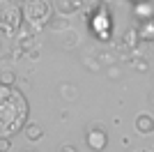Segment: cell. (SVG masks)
I'll return each instance as SVG.
<instances>
[{
	"mask_svg": "<svg viewBox=\"0 0 154 152\" xmlns=\"http://www.w3.org/2000/svg\"><path fill=\"white\" fill-rule=\"evenodd\" d=\"M28 113L30 106L26 95L14 85H0V138H9L19 129H23L28 122Z\"/></svg>",
	"mask_w": 154,
	"mask_h": 152,
	"instance_id": "1",
	"label": "cell"
},
{
	"mask_svg": "<svg viewBox=\"0 0 154 152\" xmlns=\"http://www.w3.org/2000/svg\"><path fill=\"white\" fill-rule=\"evenodd\" d=\"M21 25H23V12H21V7L12 5V2L0 7V32L14 35Z\"/></svg>",
	"mask_w": 154,
	"mask_h": 152,
	"instance_id": "2",
	"label": "cell"
},
{
	"mask_svg": "<svg viewBox=\"0 0 154 152\" xmlns=\"http://www.w3.org/2000/svg\"><path fill=\"white\" fill-rule=\"evenodd\" d=\"M21 12H23V21L44 25L48 21V16H51V5L46 0H28L26 5L21 7Z\"/></svg>",
	"mask_w": 154,
	"mask_h": 152,
	"instance_id": "3",
	"label": "cell"
},
{
	"mask_svg": "<svg viewBox=\"0 0 154 152\" xmlns=\"http://www.w3.org/2000/svg\"><path fill=\"white\" fill-rule=\"evenodd\" d=\"M85 145L90 147V150H94V152L106 150V145H108V134H106V129L99 127V125L88 127V131H85Z\"/></svg>",
	"mask_w": 154,
	"mask_h": 152,
	"instance_id": "4",
	"label": "cell"
},
{
	"mask_svg": "<svg viewBox=\"0 0 154 152\" xmlns=\"http://www.w3.org/2000/svg\"><path fill=\"white\" fill-rule=\"evenodd\" d=\"M78 9H81V0H55V12L64 19H69Z\"/></svg>",
	"mask_w": 154,
	"mask_h": 152,
	"instance_id": "5",
	"label": "cell"
},
{
	"mask_svg": "<svg viewBox=\"0 0 154 152\" xmlns=\"http://www.w3.org/2000/svg\"><path fill=\"white\" fill-rule=\"evenodd\" d=\"M136 129L140 134H154V118L149 113H140L136 118Z\"/></svg>",
	"mask_w": 154,
	"mask_h": 152,
	"instance_id": "6",
	"label": "cell"
},
{
	"mask_svg": "<svg viewBox=\"0 0 154 152\" xmlns=\"http://www.w3.org/2000/svg\"><path fill=\"white\" fill-rule=\"evenodd\" d=\"M23 134H26V138L30 141V143H35V141H42V136H44V129H42L37 122H26V127H23Z\"/></svg>",
	"mask_w": 154,
	"mask_h": 152,
	"instance_id": "7",
	"label": "cell"
},
{
	"mask_svg": "<svg viewBox=\"0 0 154 152\" xmlns=\"http://www.w3.org/2000/svg\"><path fill=\"white\" fill-rule=\"evenodd\" d=\"M138 39H149V42H154V19L145 21V23L140 25V30H138Z\"/></svg>",
	"mask_w": 154,
	"mask_h": 152,
	"instance_id": "8",
	"label": "cell"
},
{
	"mask_svg": "<svg viewBox=\"0 0 154 152\" xmlns=\"http://www.w3.org/2000/svg\"><path fill=\"white\" fill-rule=\"evenodd\" d=\"M97 60H99V65H101V67H115V65H117L115 53H110V51H99Z\"/></svg>",
	"mask_w": 154,
	"mask_h": 152,
	"instance_id": "9",
	"label": "cell"
},
{
	"mask_svg": "<svg viewBox=\"0 0 154 152\" xmlns=\"http://www.w3.org/2000/svg\"><path fill=\"white\" fill-rule=\"evenodd\" d=\"M19 49L23 51V53H32V51H37L35 37H32V35H23V37L19 39Z\"/></svg>",
	"mask_w": 154,
	"mask_h": 152,
	"instance_id": "10",
	"label": "cell"
},
{
	"mask_svg": "<svg viewBox=\"0 0 154 152\" xmlns=\"http://www.w3.org/2000/svg\"><path fill=\"white\" fill-rule=\"evenodd\" d=\"M60 95H62L67 101H74L78 97V88L71 85V83H62V85H60Z\"/></svg>",
	"mask_w": 154,
	"mask_h": 152,
	"instance_id": "11",
	"label": "cell"
},
{
	"mask_svg": "<svg viewBox=\"0 0 154 152\" xmlns=\"http://www.w3.org/2000/svg\"><path fill=\"white\" fill-rule=\"evenodd\" d=\"M14 83H16V74H14L12 69H0V85L12 88Z\"/></svg>",
	"mask_w": 154,
	"mask_h": 152,
	"instance_id": "12",
	"label": "cell"
},
{
	"mask_svg": "<svg viewBox=\"0 0 154 152\" xmlns=\"http://www.w3.org/2000/svg\"><path fill=\"white\" fill-rule=\"evenodd\" d=\"M129 49H136V44H138V30H127L124 32V39H122V46H127Z\"/></svg>",
	"mask_w": 154,
	"mask_h": 152,
	"instance_id": "13",
	"label": "cell"
},
{
	"mask_svg": "<svg viewBox=\"0 0 154 152\" xmlns=\"http://www.w3.org/2000/svg\"><path fill=\"white\" fill-rule=\"evenodd\" d=\"M51 28H53V30H58V32H64V30H69L71 25H69V19L58 16V19H53V21H51Z\"/></svg>",
	"mask_w": 154,
	"mask_h": 152,
	"instance_id": "14",
	"label": "cell"
},
{
	"mask_svg": "<svg viewBox=\"0 0 154 152\" xmlns=\"http://www.w3.org/2000/svg\"><path fill=\"white\" fill-rule=\"evenodd\" d=\"M83 62L88 65V69H90V71H94V74H97L99 69H101V65H99V60H97V58H83Z\"/></svg>",
	"mask_w": 154,
	"mask_h": 152,
	"instance_id": "15",
	"label": "cell"
},
{
	"mask_svg": "<svg viewBox=\"0 0 154 152\" xmlns=\"http://www.w3.org/2000/svg\"><path fill=\"white\" fill-rule=\"evenodd\" d=\"M106 74H108V78H113V81H117V78H122V69H120V67H108V71H106Z\"/></svg>",
	"mask_w": 154,
	"mask_h": 152,
	"instance_id": "16",
	"label": "cell"
},
{
	"mask_svg": "<svg viewBox=\"0 0 154 152\" xmlns=\"http://www.w3.org/2000/svg\"><path fill=\"white\" fill-rule=\"evenodd\" d=\"M147 67H149V62L147 60H145V58H138V60H136V71H147Z\"/></svg>",
	"mask_w": 154,
	"mask_h": 152,
	"instance_id": "17",
	"label": "cell"
},
{
	"mask_svg": "<svg viewBox=\"0 0 154 152\" xmlns=\"http://www.w3.org/2000/svg\"><path fill=\"white\" fill-rule=\"evenodd\" d=\"M12 150V141L9 138H0V152H9Z\"/></svg>",
	"mask_w": 154,
	"mask_h": 152,
	"instance_id": "18",
	"label": "cell"
},
{
	"mask_svg": "<svg viewBox=\"0 0 154 152\" xmlns=\"http://www.w3.org/2000/svg\"><path fill=\"white\" fill-rule=\"evenodd\" d=\"M60 152H78V150L74 145H62V147H60Z\"/></svg>",
	"mask_w": 154,
	"mask_h": 152,
	"instance_id": "19",
	"label": "cell"
},
{
	"mask_svg": "<svg viewBox=\"0 0 154 152\" xmlns=\"http://www.w3.org/2000/svg\"><path fill=\"white\" fill-rule=\"evenodd\" d=\"M147 104L154 108V90H149V95H147Z\"/></svg>",
	"mask_w": 154,
	"mask_h": 152,
	"instance_id": "20",
	"label": "cell"
},
{
	"mask_svg": "<svg viewBox=\"0 0 154 152\" xmlns=\"http://www.w3.org/2000/svg\"><path fill=\"white\" fill-rule=\"evenodd\" d=\"M28 0H12V5H16V7H23Z\"/></svg>",
	"mask_w": 154,
	"mask_h": 152,
	"instance_id": "21",
	"label": "cell"
},
{
	"mask_svg": "<svg viewBox=\"0 0 154 152\" xmlns=\"http://www.w3.org/2000/svg\"><path fill=\"white\" fill-rule=\"evenodd\" d=\"M21 152H37L35 147H26V150H21Z\"/></svg>",
	"mask_w": 154,
	"mask_h": 152,
	"instance_id": "22",
	"label": "cell"
},
{
	"mask_svg": "<svg viewBox=\"0 0 154 152\" xmlns=\"http://www.w3.org/2000/svg\"><path fill=\"white\" fill-rule=\"evenodd\" d=\"M138 152H147V150H138Z\"/></svg>",
	"mask_w": 154,
	"mask_h": 152,
	"instance_id": "23",
	"label": "cell"
}]
</instances>
